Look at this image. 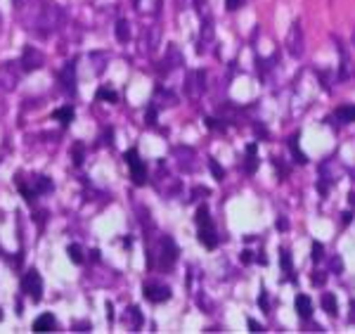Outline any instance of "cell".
I'll return each instance as SVG.
<instances>
[{
    "instance_id": "6da1fadb",
    "label": "cell",
    "mask_w": 355,
    "mask_h": 334,
    "mask_svg": "<svg viewBox=\"0 0 355 334\" xmlns=\"http://www.w3.org/2000/svg\"><path fill=\"white\" fill-rule=\"evenodd\" d=\"M59 21H62V10H59L57 5H53V2H45V5L38 10L31 29L40 31V34H50V31H54V29L59 26Z\"/></svg>"
},
{
    "instance_id": "7a4b0ae2",
    "label": "cell",
    "mask_w": 355,
    "mask_h": 334,
    "mask_svg": "<svg viewBox=\"0 0 355 334\" xmlns=\"http://www.w3.org/2000/svg\"><path fill=\"white\" fill-rule=\"evenodd\" d=\"M286 50L291 57H301L305 50V36H303V26L299 21H294L289 26V34H286Z\"/></svg>"
},
{
    "instance_id": "3957f363",
    "label": "cell",
    "mask_w": 355,
    "mask_h": 334,
    "mask_svg": "<svg viewBox=\"0 0 355 334\" xmlns=\"http://www.w3.org/2000/svg\"><path fill=\"white\" fill-rule=\"evenodd\" d=\"M125 164L130 166V178H133V183H135V185H144V183H147V166H144V161L140 159V154H138L135 149H128V152H125Z\"/></svg>"
},
{
    "instance_id": "277c9868",
    "label": "cell",
    "mask_w": 355,
    "mask_h": 334,
    "mask_svg": "<svg viewBox=\"0 0 355 334\" xmlns=\"http://www.w3.org/2000/svg\"><path fill=\"white\" fill-rule=\"evenodd\" d=\"M21 292L26 297H31V301H40L43 299V280L38 275V270H29L21 278Z\"/></svg>"
},
{
    "instance_id": "5b68a950",
    "label": "cell",
    "mask_w": 355,
    "mask_h": 334,
    "mask_svg": "<svg viewBox=\"0 0 355 334\" xmlns=\"http://www.w3.org/2000/svg\"><path fill=\"white\" fill-rule=\"evenodd\" d=\"M144 299L152 303H163L171 299V289L166 284H144Z\"/></svg>"
},
{
    "instance_id": "8992f818",
    "label": "cell",
    "mask_w": 355,
    "mask_h": 334,
    "mask_svg": "<svg viewBox=\"0 0 355 334\" xmlns=\"http://www.w3.org/2000/svg\"><path fill=\"white\" fill-rule=\"evenodd\" d=\"M178 259V246L171 237L161 240V268H171Z\"/></svg>"
},
{
    "instance_id": "52a82bcc",
    "label": "cell",
    "mask_w": 355,
    "mask_h": 334,
    "mask_svg": "<svg viewBox=\"0 0 355 334\" xmlns=\"http://www.w3.org/2000/svg\"><path fill=\"white\" fill-rule=\"evenodd\" d=\"M43 55L36 50V48H26L24 50V57H21V64H24V69L26 71H36V69H40L43 67Z\"/></svg>"
},
{
    "instance_id": "ba28073f",
    "label": "cell",
    "mask_w": 355,
    "mask_h": 334,
    "mask_svg": "<svg viewBox=\"0 0 355 334\" xmlns=\"http://www.w3.org/2000/svg\"><path fill=\"white\" fill-rule=\"evenodd\" d=\"M196 237H199V242H201L206 249H215V246H218V235H215V230H213V223L211 225H201Z\"/></svg>"
},
{
    "instance_id": "9c48e42d",
    "label": "cell",
    "mask_w": 355,
    "mask_h": 334,
    "mask_svg": "<svg viewBox=\"0 0 355 334\" xmlns=\"http://www.w3.org/2000/svg\"><path fill=\"white\" fill-rule=\"evenodd\" d=\"M201 90H204V74H201V71L190 74V78H187V95H190L192 100H196V97L201 95Z\"/></svg>"
},
{
    "instance_id": "30bf717a",
    "label": "cell",
    "mask_w": 355,
    "mask_h": 334,
    "mask_svg": "<svg viewBox=\"0 0 355 334\" xmlns=\"http://www.w3.org/2000/svg\"><path fill=\"white\" fill-rule=\"evenodd\" d=\"M296 313H299L301 320H310V316H313V303H310L308 294H299L296 297Z\"/></svg>"
},
{
    "instance_id": "8fae6325",
    "label": "cell",
    "mask_w": 355,
    "mask_h": 334,
    "mask_svg": "<svg viewBox=\"0 0 355 334\" xmlns=\"http://www.w3.org/2000/svg\"><path fill=\"white\" fill-rule=\"evenodd\" d=\"M0 81H2V88H5V90H12V88L17 86V74L12 71V64H5V67L0 69Z\"/></svg>"
},
{
    "instance_id": "7c38bea8",
    "label": "cell",
    "mask_w": 355,
    "mask_h": 334,
    "mask_svg": "<svg viewBox=\"0 0 355 334\" xmlns=\"http://www.w3.org/2000/svg\"><path fill=\"white\" fill-rule=\"evenodd\" d=\"M31 190H34L36 194L50 192V190H53V183H50V178H45V176H31Z\"/></svg>"
},
{
    "instance_id": "4fadbf2b",
    "label": "cell",
    "mask_w": 355,
    "mask_h": 334,
    "mask_svg": "<svg viewBox=\"0 0 355 334\" xmlns=\"http://www.w3.org/2000/svg\"><path fill=\"white\" fill-rule=\"evenodd\" d=\"M50 330H54V316L43 313V316L34 322V332H50Z\"/></svg>"
},
{
    "instance_id": "5bb4252c",
    "label": "cell",
    "mask_w": 355,
    "mask_h": 334,
    "mask_svg": "<svg viewBox=\"0 0 355 334\" xmlns=\"http://www.w3.org/2000/svg\"><path fill=\"white\" fill-rule=\"evenodd\" d=\"M135 7L142 15H157L161 7V0H135Z\"/></svg>"
},
{
    "instance_id": "9a60e30c",
    "label": "cell",
    "mask_w": 355,
    "mask_h": 334,
    "mask_svg": "<svg viewBox=\"0 0 355 334\" xmlns=\"http://www.w3.org/2000/svg\"><path fill=\"white\" fill-rule=\"evenodd\" d=\"M337 119L341 123H353L355 121V105H341L337 109Z\"/></svg>"
},
{
    "instance_id": "2e32d148",
    "label": "cell",
    "mask_w": 355,
    "mask_h": 334,
    "mask_svg": "<svg viewBox=\"0 0 355 334\" xmlns=\"http://www.w3.org/2000/svg\"><path fill=\"white\" fill-rule=\"evenodd\" d=\"M128 38H130V24H128L125 19L116 21V40H119V43H125Z\"/></svg>"
},
{
    "instance_id": "e0dca14e",
    "label": "cell",
    "mask_w": 355,
    "mask_h": 334,
    "mask_svg": "<svg viewBox=\"0 0 355 334\" xmlns=\"http://www.w3.org/2000/svg\"><path fill=\"white\" fill-rule=\"evenodd\" d=\"M280 261H282V270L286 273V278H294V263H291V251L289 249H282Z\"/></svg>"
},
{
    "instance_id": "ac0fdd59",
    "label": "cell",
    "mask_w": 355,
    "mask_h": 334,
    "mask_svg": "<svg viewBox=\"0 0 355 334\" xmlns=\"http://www.w3.org/2000/svg\"><path fill=\"white\" fill-rule=\"evenodd\" d=\"M211 40H213V29H211V24L206 21L204 24V34L199 38V53H206V48H209L206 43H211Z\"/></svg>"
},
{
    "instance_id": "d6986e66",
    "label": "cell",
    "mask_w": 355,
    "mask_h": 334,
    "mask_svg": "<svg viewBox=\"0 0 355 334\" xmlns=\"http://www.w3.org/2000/svg\"><path fill=\"white\" fill-rule=\"evenodd\" d=\"M73 71H76V67H73V64H69V67L64 69V74H62V81H64V86L69 88L71 93L76 90V76H73Z\"/></svg>"
},
{
    "instance_id": "ffe728a7",
    "label": "cell",
    "mask_w": 355,
    "mask_h": 334,
    "mask_svg": "<svg viewBox=\"0 0 355 334\" xmlns=\"http://www.w3.org/2000/svg\"><path fill=\"white\" fill-rule=\"evenodd\" d=\"M322 306H324V311H327L332 317L337 316V297H334V294H329V292L322 294Z\"/></svg>"
},
{
    "instance_id": "44dd1931",
    "label": "cell",
    "mask_w": 355,
    "mask_h": 334,
    "mask_svg": "<svg viewBox=\"0 0 355 334\" xmlns=\"http://www.w3.org/2000/svg\"><path fill=\"white\" fill-rule=\"evenodd\" d=\"M289 147H291V152H294V161H296V164H305V161H308V159H305V154L299 149V138H296V135L289 140Z\"/></svg>"
},
{
    "instance_id": "7402d4cb",
    "label": "cell",
    "mask_w": 355,
    "mask_h": 334,
    "mask_svg": "<svg viewBox=\"0 0 355 334\" xmlns=\"http://www.w3.org/2000/svg\"><path fill=\"white\" fill-rule=\"evenodd\" d=\"M201 225H211L209 206H199V209H196V228H201Z\"/></svg>"
},
{
    "instance_id": "603a6c76",
    "label": "cell",
    "mask_w": 355,
    "mask_h": 334,
    "mask_svg": "<svg viewBox=\"0 0 355 334\" xmlns=\"http://www.w3.org/2000/svg\"><path fill=\"white\" fill-rule=\"evenodd\" d=\"M54 119H59V121L67 126V123H71V121H73V109H71V107H62V109L54 111Z\"/></svg>"
},
{
    "instance_id": "cb8c5ba5",
    "label": "cell",
    "mask_w": 355,
    "mask_h": 334,
    "mask_svg": "<svg viewBox=\"0 0 355 334\" xmlns=\"http://www.w3.org/2000/svg\"><path fill=\"white\" fill-rule=\"evenodd\" d=\"M67 254H69V259L76 263V265H81L83 263V254H81V246L78 244H71L69 249H67Z\"/></svg>"
},
{
    "instance_id": "d4e9b609",
    "label": "cell",
    "mask_w": 355,
    "mask_h": 334,
    "mask_svg": "<svg viewBox=\"0 0 355 334\" xmlns=\"http://www.w3.org/2000/svg\"><path fill=\"white\" fill-rule=\"evenodd\" d=\"M97 100H106V102H116V100H119V95L114 93V90H109V88H100V90H97Z\"/></svg>"
},
{
    "instance_id": "484cf974",
    "label": "cell",
    "mask_w": 355,
    "mask_h": 334,
    "mask_svg": "<svg viewBox=\"0 0 355 334\" xmlns=\"http://www.w3.org/2000/svg\"><path fill=\"white\" fill-rule=\"evenodd\" d=\"M209 168L213 171V178H215V180H223V178H225V171L218 166V161H215V159H209Z\"/></svg>"
},
{
    "instance_id": "4316f807",
    "label": "cell",
    "mask_w": 355,
    "mask_h": 334,
    "mask_svg": "<svg viewBox=\"0 0 355 334\" xmlns=\"http://www.w3.org/2000/svg\"><path fill=\"white\" fill-rule=\"evenodd\" d=\"M322 256H324V246H322L320 242H315V244H313V263H320Z\"/></svg>"
},
{
    "instance_id": "83f0119b",
    "label": "cell",
    "mask_w": 355,
    "mask_h": 334,
    "mask_svg": "<svg viewBox=\"0 0 355 334\" xmlns=\"http://www.w3.org/2000/svg\"><path fill=\"white\" fill-rule=\"evenodd\" d=\"M242 2H244V0H225L228 10H239V7H242Z\"/></svg>"
},
{
    "instance_id": "f1b7e54d",
    "label": "cell",
    "mask_w": 355,
    "mask_h": 334,
    "mask_svg": "<svg viewBox=\"0 0 355 334\" xmlns=\"http://www.w3.org/2000/svg\"><path fill=\"white\" fill-rule=\"evenodd\" d=\"M324 280H327V275H324V273L320 275V273H318V275L313 278V282H315V284H318V287H320V284H324Z\"/></svg>"
},
{
    "instance_id": "f546056e",
    "label": "cell",
    "mask_w": 355,
    "mask_h": 334,
    "mask_svg": "<svg viewBox=\"0 0 355 334\" xmlns=\"http://www.w3.org/2000/svg\"><path fill=\"white\" fill-rule=\"evenodd\" d=\"M248 327H251V332H261V325L256 320H248Z\"/></svg>"
},
{
    "instance_id": "4dcf8cb0",
    "label": "cell",
    "mask_w": 355,
    "mask_h": 334,
    "mask_svg": "<svg viewBox=\"0 0 355 334\" xmlns=\"http://www.w3.org/2000/svg\"><path fill=\"white\" fill-rule=\"evenodd\" d=\"M334 273H343V263L338 259H334Z\"/></svg>"
},
{
    "instance_id": "1f68e13d",
    "label": "cell",
    "mask_w": 355,
    "mask_h": 334,
    "mask_svg": "<svg viewBox=\"0 0 355 334\" xmlns=\"http://www.w3.org/2000/svg\"><path fill=\"white\" fill-rule=\"evenodd\" d=\"M258 303H261V308H266V311H267V297H266V292L261 294V299H258Z\"/></svg>"
},
{
    "instance_id": "d6a6232c",
    "label": "cell",
    "mask_w": 355,
    "mask_h": 334,
    "mask_svg": "<svg viewBox=\"0 0 355 334\" xmlns=\"http://www.w3.org/2000/svg\"><path fill=\"white\" fill-rule=\"evenodd\" d=\"M348 317H351V322L355 325V299L351 301V316H348Z\"/></svg>"
},
{
    "instance_id": "836d02e7",
    "label": "cell",
    "mask_w": 355,
    "mask_h": 334,
    "mask_svg": "<svg viewBox=\"0 0 355 334\" xmlns=\"http://www.w3.org/2000/svg\"><path fill=\"white\" fill-rule=\"evenodd\" d=\"M351 218H353V213H351V211H346V213H343V225H348Z\"/></svg>"
},
{
    "instance_id": "e575fe53",
    "label": "cell",
    "mask_w": 355,
    "mask_h": 334,
    "mask_svg": "<svg viewBox=\"0 0 355 334\" xmlns=\"http://www.w3.org/2000/svg\"><path fill=\"white\" fill-rule=\"evenodd\" d=\"M242 261H244V263H251V251H244V254H242Z\"/></svg>"
},
{
    "instance_id": "d590c367",
    "label": "cell",
    "mask_w": 355,
    "mask_h": 334,
    "mask_svg": "<svg viewBox=\"0 0 355 334\" xmlns=\"http://www.w3.org/2000/svg\"><path fill=\"white\" fill-rule=\"evenodd\" d=\"M196 5H204V2H206V0H195Z\"/></svg>"
},
{
    "instance_id": "8d00e7d4",
    "label": "cell",
    "mask_w": 355,
    "mask_h": 334,
    "mask_svg": "<svg viewBox=\"0 0 355 334\" xmlns=\"http://www.w3.org/2000/svg\"><path fill=\"white\" fill-rule=\"evenodd\" d=\"M353 45H355V31H353Z\"/></svg>"
},
{
    "instance_id": "74e56055",
    "label": "cell",
    "mask_w": 355,
    "mask_h": 334,
    "mask_svg": "<svg viewBox=\"0 0 355 334\" xmlns=\"http://www.w3.org/2000/svg\"><path fill=\"white\" fill-rule=\"evenodd\" d=\"M0 320H2V313H0Z\"/></svg>"
}]
</instances>
